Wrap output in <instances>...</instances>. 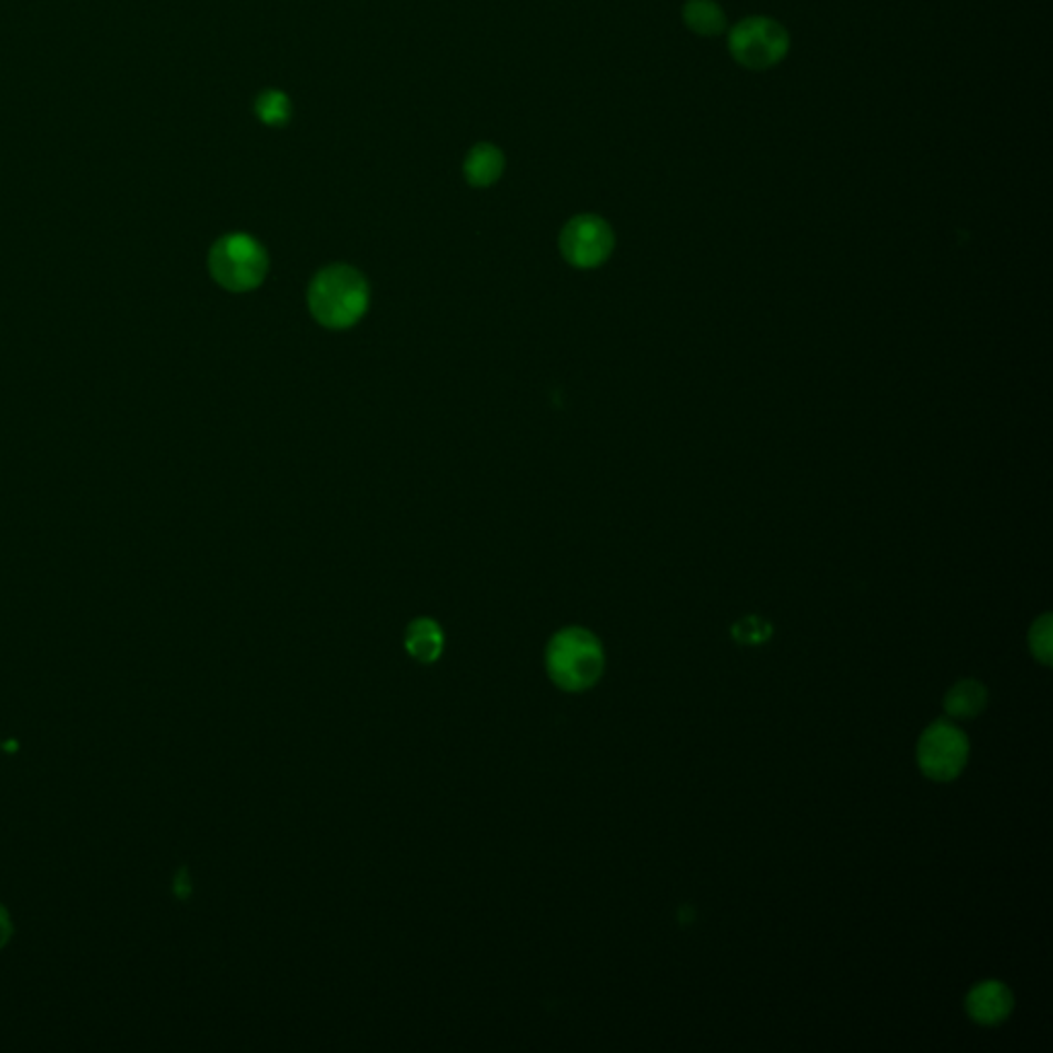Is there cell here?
Here are the masks:
<instances>
[{
    "instance_id": "obj_11",
    "label": "cell",
    "mask_w": 1053,
    "mask_h": 1053,
    "mask_svg": "<svg viewBox=\"0 0 1053 1053\" xmlns=\"http://www.w3.org/2000/svg\"><path fill=\"white\" fill-rule=\"evenodd\" d=\"M985 704H987V692L984 685L973 679H965L948 689L944 698V711L953 718H973L984 711Z\"/></svg>"
},
{
    "instance_id": "obj_1",
    "label": "cell",
    "mask_w": 1053,
    "mask_h": 1053,
    "mask_svg": "<svg viewBox=\"0 0 1053 1053\" xmlns=\"http://www.w3.org/2000/svg\"><path fill=\"white\" fill-rule=\"evenodd\" d=\"M369 299L367 278L346 264L324 268L315 276L307 292L311 315L329 329L352 328L367 314Z\"/></svg>"
},
{
    "instance_id": "obj_7",
    "label": "cell",
    "mask_w": 1053,
    "mask_h": 1053,
    "mask_svg": "<svg viewBox=\"0 0 1053 1053\" xmlns=\"http://www.w3.org/2000/svg\"><path fill=\"white\" fill-rule=\"evenodd\" d=\"M1013 994L1000 982L977 984L967 996V1013L980 1025H999L1013 1011Z\"/></svg>"
},
{
    "instance_id": "obj_6",
    "label": "cell",
    "mask_w": 1053,
    "mask_h": 1053,
    "mask_svg": "<svg viewBox=\"0 0 1053 1053\" xmlns=\"http://www.w3.org/2000/svg\"><path fill=\"white\" fill-rule=\"evenodd\" d=\"M616 237L607 220L597 215H578L562 229L560 251L575 268H597L612 256Z\"/></svg>"
},
{
    "instance_id": "obj_2",
    "label": "cell",
    "mask_w": 1053,
    "mask_h": 1053,
    "mask_svg": "<svg viewBox=\"0 0 1053 1053\" xmlns=\"http://www.w3.org/2000/svg\"><path fill=\"white\" fill-rule=\"evenodd\" d=\"M603 665L602 643L588 629L576 626L560 629L547 644V675L564 692H585L597 684Z\"/></svg>"
},
{
    "instance_id": "obj_13",
    "label": "cell",
    "mask_w": 1053,
    "mask_h": 1053,
    "mask_svg": "<svg viewBox=\"0 0 1053 1053\" xmlns=\"http://www.w3.org/2000/svg\"><path fill=\"white\" fill-rule=\"evenodd\" d=\"M733 636L737 643L762 644L772 636V626L762 617L749 616L733 626Z\"/></svg>"
},
{
    "instance_id": "obj_5",
    "label": "cell",
    "mask_w": 1053,
    "mask_h": 1053,
    "mask_svg": "<svg viewBox=\"0 0 1053 1053\" xmlns=\"http://www.w3.org/2000/svg\"><path fill=\"white\" fill-rule=\"evenodd\" d=\"M970 743L965 733L946 721H938L924 731L917 743V764L932 781L957 778L967 764Z\"/></svg>"
},
{
    "instance_id": "obj_10",
    "label": "cell",
    "mask_w": 1053,
    "mask_h": 1053,
    "mask_svg": "<svg viewBox=\"0 0 1053 1053\" xmlns=\"http://www.w3.org/2000/svg\"><path fill=\"white\" fill-rule=\"evenodd\" d=\"M684 23L699 38H716L726 28V14L716 0H687Z\"/></svg>"
},
{
    "instance_id": "obj_8",
    "label": "cell",
    "mask_w": 1053,
    "mask_h": 1053,
    "mask_svg": "<svg viewBox=\"0 0 1053 1053\" xmlns=\"http://www.w3.org/2000/svg\"><path fill=\"white\" fill-rule=\"evenodd\" d=\"M464 171H466L467 181L474 188H488L503 176L505 155L498 151L494 145L481 142L467 155Z\"/></svg>"
},
{
    "instance_id": "obj_14",
    "label": "cell",
    "mask_w": 1053,
    "mask_h": 1053,
    "mask_svg": "<svg viewBox=\"0 0 1053 1053\" xmlns=\"http://www.w3.org/2000/svg\"><path fill=\"white\" fill-rule=\"evenodd\" d=\"M1031 648L1043 665H1052V617L1043 616L1035 622L1031 629Z\"/></svg>"
},
{
    "instance_id": "obj_15",
    "label": "cell",
    "mask_w": 1053,
    "mask_h": 1053,
    "mask_svg": "<svg viewBox=\"0 0 1053 1053\" xmlns=\"http://www.w3.org/2000/svg\"><path fill=\"white\" fill-rule=\"evenodd\" d=\"M11 936V924H9V916L7 912L0 907V946L9 941Z\"/></svg>"
},
{
    "instance_id": "obj_9",
    "label": "cell",
    "mask_w": 1053,
    "mask_h": 1053,
    "mask_svg": "<svg viewBox=\"0 0 1053 1053\" xmlns=\"http://www.w3.org/2000/svg\"><path fill=\"white\" fill-rule=\"evenodd\" d=\"M443 629L430 617H418L406 629V648L420 663H435L443 653Z\"/></svg>"
},
{
    "instance_id": "obj_12",
    "label": "cell",
    "mask_w": 1053,
    "mask_h": 1053,
    "mask_svg": "<svg viewBox=\"0 0 1053 1053\" xmlns=\"http://www.w3.org/2000/svg\"><path fill=\"white\" fill-rule=\"evenodd\" d=\"M290 99L278 89H268L256 99V116L266 126H285L290 120Z\"/></svg>"
},
{
    "instance_id": "obj_4",
    "label": "cell",
    "mask_w": 1053,
    "mask_h": 1053,
    "mask_svg": "<svg viewBox=\"0 0 1053 1053\" xmlns=\"http://www.w3.org/2000/svg\"><path fill=\"white\" fill-rule=\"evenodd\" d=\"M791 50V36L769 17H747L728 33V52L743 69L767 70Z\"/></svg>"
},
{
    "instance_id": "obj_3",
    "label": "cell",
    "mask_w": 1053,
    "mask_h": 1053,
    "mask_svg": "<svg viewBox=\"0 0 1053 1053\" xmlns=\"http://www.w3.org/2000/svg\"><path fill=\"white\" fill-rule=\"evenodd\" d=\"M208 266L220 287L231 292H249L260 287L268 274V254L251 235L231 234L220 237L210 249Z\"/></svg>"
}]
</instances>
